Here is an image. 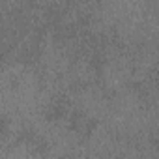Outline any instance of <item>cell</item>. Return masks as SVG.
Instances as JSON below:
<instances>
[{"mask_svg": "<svg viewBox=\"0 0 159 159\" xmlns=\"http://www.w3.org/2000/svg\"><path fill=\"white\" fill-rule=\"evenodd\" d=\"M8 131H10V120H8V116L0 114V140L8 137Z\"/></svg>", "mask_w": 159, "mask_h": 159, "instance_id": "cell-2", "label": "cell"}, {"mask_svg": "<svg viewBox=\"0 0 159 159\" xmlns=\"http://www.w3.org/2000/svg\"><path fill=\"white\" fill-rule=\"evenodd\" d=\"M32 148H34V152L36 153H39V155H45L47 152H49V142H47V139L45 137H39V135H36L34 139H32Z\"/></svg>", "mask_w": 159, "mask_h": 159, "instance_id": "cell-1", "label": "cell"}]
</instances>
